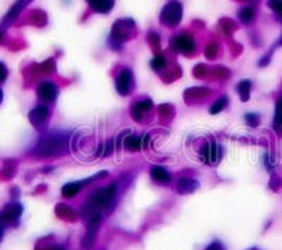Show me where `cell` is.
Masks as SVG:
<instances>
[{
  "instance_id": "cell-1",
  "label": "cell",
  "mask_w": 282,
  "mask_h": 250,
  "mask_svg": "<svg viewBox=\"0 0 282 250\" xmlns=\"http://www.w3.org/2000/svg\"><path fill=\"white\" fill-rule=\"evenodd\" d=\"M116 190V184H112V186H109V187L99 188L96 192H93V194L90 195V198L88 200V202H86L83 211H82L83 217L89 219L92 215L97 214L99 210L109 207V204L113 201V198H115Z\"/></svg>"
},
{
  "instance_id": "cell-24",
  "label": "cell",
  "mask_w": 282,
  "mask_h": 250,
  "mask_svg": "<svg viewBox=\"0 0 282 250\" xmlns=\"http://www.w3.org/2000/svg\"><path fill=\"white\" fill-rule=\"evenodd\" d=\"M245 121L251 126H257L258 125V117L255 116V114H247L245 116Z\"/></svg>"
},
{
  "instance_id": "cell-27",
  "label": "cell",
  "mask_w": 282,
  "mask_h": 250,
  "mask_svg": "<svg viewBox=\"0 0 282 250\" xmlns=\"http://www.w3.org/2000/svg\"><path fill=\"white\" fill-rule=\"evenodd\" d=\"M1 235H3V231H1V228H0V241H1Z\"/></svg>"
},
{
  "instance_id": "cell-28",
  "label": "cell",
  "mask_w": 282,
  "mask_h": 250,
  "mask_svg": "<svg viewBox=\"0 0 282 250\" xmlns=\"http://www.w3.org/2000/svg\"><path fill=\"white\" fill-rule=\"evenodd\" d=\"M1 98H3V93H1V90H0V101H1Z\"/></svg>"
},
{
  "instance_id": "cell-9",
  "label": "cell",
  "mask_w": 282,
  "mask_h": 250,
  "mask_svg": "<svg viewBox=\"0 0 282 250\" xmlns=\"http://www.w3.org/2000/svg\"><path fill=\"white\" fill-rule=\"evenodd\" d=\"M23 212V207L17 204V202H13L7 205L3 211L0 212V222H11L14 219H17Z\"/></svg>"
},
{
  "instance_id": "cell-18",
  "label": "cell",
  "mask_w": 282,
  "mask_h": 250,
  "mask_svg": "<svg viewBox=\"0 0 282 250\" xmlns=\"http://www.w3.org/2000/svg\"><path fill=\"white\" fill-rule=\"evenodd\" d=\"M30 0H17V3L10 9L9 14H7V19L9 20H13L17 17V14H19L20 11H21V9L26 6V4H29Z\"/></svg>"
},
{
  "instance_id": "cell-15",
  "label": "cell",
  "mask_w": 282,
  "mask_h": 250,
  "mask_svg": "<svg viewBox=\"0 0 282 250\" xmlns=\"http://www.w3.org/2000/svg\"><path fill=\"white\" fill-rule=\"evenodd\" d=\"M82 188V183H68L62 187V195L65 198H72L75 197Z\"/></svg>"
},
{
  "instance_id": "cell-16",
  "label": "cell",
  "mask_w": 282,
  "mask_h": 250,
  "mask_svg": "<svg viewBox=\"0 0 282 250\" xmlns=\"http://www.w3.org/2000/svg\"><path fill=\"white\" fill-rule=\"evenodd\" d=\"M250 90H251V82H250V80H243V82H240L239 86H237V92H239V94H240L243 101H247V100H248Z\"/></svg>"
},
{
  "instance_id": "cell-29",
  "label": "cell",
  "mask_w": 282,
  "mask_h": 250,
  "mask_svg": "<svg viewBox=\"0 0 282 250\" xmlns=\"http://www.w3.org/2000/svg\"><path fill=\"white\" fill-rule=\"evenodd\" d=\"M281 44H282V37H281V39L278 41V45H281Z\"/></svg>"
},
{
  "instance_id": "cell-14",
  "label": "cell",
  "mask_w": 282,
  "mask_h": 250,
  "mask_svg": "<svg viewBox=\"0 0 282 250\" xmlns=\"http://www.w3.org/2000/svg\"><path fill=\"white\" fill-rule=\"evenodd\" d=\"M124 148L131 151V152H136V151H140L141 149V138L137 136V135H130V136H126L124 139Z\"/></svg>"
},
{
  "instance_id": "cell-22",
  "label": "cell",
  "mask_w": 282,
  "mask_h": 250,
  "mask_svg": "<svg viewBox=\"0 0 282 250\" xmlns=\"http://www.w3.org/2000/svg\"><path fill=\"white\" fill-rule=\"evenodd\" d=\"M226 104H227V97L219 98L213 106H212V108H210V114H219L224 107H226Z\"/></svg>"
},
{
  "instance_id": "cell-2",
  "label": "cell",
  "mask_w": 282,
  "mask_h": 250,
  "mask_svg": "<svg viewBox=\"0 0 282 250\" xmlns=\"http://www.w3.org/2000/svg\"><path fill=\"white\" fill-rule=\"evenodd\" d=\"M182 4L179 1H169L164 6V9L160 14V20L165 24L166 27H176L182 20Z\"/></svg>"
},
{
  "instance_id": "cell-4",
  "label": "cell",
  "mask_w": 282,
  "mask_h": 250,
  "mask_svg": "<svg viewBox=\"0 0 282 250\" xmlns=\"http://www.w3.org/2000/svg\"><path fill=\"white\" fill-rule=\"evenodd\" d=\"M100 222H102V215L97 212L95 215H92L88 219V231L85 235V239H83V246L86 249H90V246L93 245L95 238H96V233L99 231V226H100Z\"/></svg>"
},
{
  "instance_id": "cell-6",
  "label": "cell",
  "mask_w": 282,
  "mask_h": 250,
  "mask_svg": "<svg viewBox=\"0 0 282 250\" xmlns=\"http://www.w3.org/2000/svg\"><path fill=\"white\" fill-rule=\"evenodd\" d=\"M133 86V75L128 69L121 70V73L119 75L116 80V89L117 92L121 94V96H127L131 90Z\"/></svg>"
},
{
  "instance_id": "cell-7",
  "label": "cell",
  "mask_w": 282,
  "mask_h": 250,
  "mask_svg": "<svg viewBox=\"0 0 282 250\" xmlns=\"http://www.w3.org/2000/svg\"><path fill=\"white\" fill-rule=\"evenodd\" d=\"M64 146L61 139H55V138H49L47 141H44L42 144L39 146V154L42 156H54L61 152V148Z\"/></svg>"
},
{
  "instance_id": "cell-3",
  "label": "cell",
  "mask_w": 282,
  "mask_h": 250,
  "mask_svg": "<svg viewBox=\"0 0 282 250\" xmlns=\"http://www.w3.org/2000/svg\"><path fill=\"white\" fill-rule=\"evenodd\" d=\"M220 156H222V149H220V145L217 144L216 141H212L210 144L206 145L202 149V152H201L202 160L207 164L219 163Z\"/></svg>"
},
{
  "instance_id": "cell-13",
  "label": "cell",
  "mask_w": 282,
  "mask_h": 250,
  "mask_svg": "<svg viewBox=\"0 0 282 250\" xmlns=\"http://www.w3.org/2000/svg\"><path fill=\"white\" fill-rule=\"evenodd\" d=\"M198 187V183L192 179H181L178 182V191L181 194H189Z\"/></svg>"
},
{
  "instance_id": "cell-11",
  "label": "cell",
  "mask_w": 282,
  "mask_h": 250,
  "mask_svg": "<svg viewBox=\"0 0 282 250\" xmlns=\"http://www.w3.org/2000/svg\"><path fill=\"white\" fill-rule=\"evenodd\" d=\"M48 118V108L45 106H39L30 113V121L34 125L42 124Z\"/></svg>"
},
{
  "instance_id": "cell-20",
  "label": "cell",
  "mask_w": 282,
  "mask_h": 250,
  "mask_svg": "<svg viewBox=\"0 0 282 250\" xmlns=\"http://www.w3.org/2000/svg\"><path fill=\"white\" fill-rule=\"evenodd\" d=\"M153 106V103H151V100H144V101H140V103H137L134 108H133V114L134 117H137V114L140 116L143 111H147V110H150Z\"/></svg>"
},
{
  "instance_id": "cell-19",
  "label": "cell",
  "mask_w": 282,
  "mask_h": 250,
  "mask_svg": "<svg viewBox=\"0 0 282 250\" xmlns=\"http://www.w3.org/2000/svg\"><path fill=\"white\" fill-rule=\"evenodd\" d=\"M274 125L277 129L282 128V96L277 103V108H275V118H274Z\"/></svg>"
},
{
  "instance_id": "cell-25",
  "label": "cell",
  "mask_w": 282,
  "mask_h": 250,
  "mask_svg": "<svg viewBox=\"0 0 282 250\" xmlns=\"http://www.w3.org/2000/svg\"><path fill=\"white\" fill-rule=\"evenodd\" d=\"M206 250H224L223 245L220 243V242H213L212 245H209Z\"/></svg>"
},
{
  "instance_id": "cell-10",
  "label": "cell",
  "mask_w": 282,
  "mask_h": 250,
  "mask_svg": "<svg viewBox=\"0 0 282 250\" xmlns=\"http://www.w3.org/2000/svg\"><path fill=\"white\" fill-rule=\"evenodd\" d=\"M90 9H93L97 13L106 14L115 6V0H86Z\"/></svg>"
},
{
  "instance_id": "cell-5",
  "label": "cell",
  "mask_w": 282,
  "mask_h": 250,
  "mask_svg": "<svg viewBox=\"0 0 282 250\" xmlns=\"http://www.w3.org/2000/svg\"><path fill=\"white\" fill-rule=\"evenodd\" d=\"M172 45L178 52L186 54V55L192 54L196 48L194 38L188 34H178L175 38L172 39Z\"/></svg>"
},
{
  "instance_id": "cell-23",
  "label": "cell",
  "mask_w": 282,
  "mask_h": 250,
  "mask_svg": "<svg viewBox=\"0 0 282 250\" xmlns=\"http://www.w3.org/2000/svg\"><path fill=\"white\" fill-rule=\"evenodd\" d=\"M268 6L282 19V0H268Z\"/></svg>"
},
{
  "instance_id": "cell-17",
  "label": "cell",
  "mask_w": 282,
  "mask_h": 250,
  "mask_svg": "<svg viewBox=\"0 0 282 250\" xmlns=\"http://www.w3.org/2000/svg\"><path fill=\"white\" fill-rule=\"evenodd\" d=\"M254 16H255V10L253 6H247L239 11V17L243 23H251L254 20Z\"/></svg>"
},
{
  "instance_id": "cell-8",
  "label": "cell",
  "mask_w": 282,
  "mask_h": 250,
  "mask_svg": "<svg viewBox=\"0 0 282 250\" xmlns=\"http://www.w3.org/2000/svg\"><path fill=\"white\" fill-rule=\"evenodd\" d=\"M37 93H39V97L42 100V101L49 103V101H54V100L57 98L58 90H57V87H55L54 83H51V82H44V83H41L39 86Z\"/></svg>"
},
{
  "instance_id": "cell-12",
  "label": "cell",
  "mask_w": 282,
  "mask_h": 250,
  "mask_svg": "<svg viewBox=\"0 0 282 250\" xmlns=\"http://www.w3.org/2000/svg\"><path fill=\"white\" fill-rule=\"evenodd\" d=\"M151 177L156 180L157 183L161 184H168L171 180V176L168 173V170L162 166H154L151 169Z\"/></svg>"
},
{
  "instance_id": "cell-21",
  "label": "cell",
  "mask_w": 282,
  "mask_h": 250,
  "mask_svg": "<svg viewBox=\"0 0 282 250\" xmlns=\"http://www.w3.org/2000/svg\"><path fill=\"white\" fill-rule=\"evenodd\" d=\"M151 66L154 70H161V69H164L166 66V59L164 55H157L156 58L151 61Z\"/></svg>"
},
{
  "instance_id": "cell-26",
  "label": "cell",
  "mask_w": 282,
  "mask_h": 250,
  "mask_svg": "<svg viewBox=\"0 0 282 250\" xmlns=\"http://www.w3.org/2000/svg\"><path fill=\"white\" fill-rule=\"evenodd\" d=\"M7 77V69L4 66V63L0 62V82H3Z\"/></svg>"
}]
</instances>
